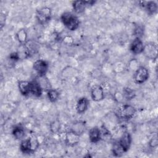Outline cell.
<instances>
[{
  "label": "cell",
  "instance_id": "7",
  "mask_svg": "<svg viewBox=\"0 0 158 158\" xmlns=\"http://www.w3.org/2000/svg\"><path fill=\"white\" fill-rule=\"evenodd\" d=\"M157 51L158 47L157 44L154 42H151L144 44L143 53L147 58L155 60L157 58Z\"/></svg>",
  "mask_w": 158,
  "mask_h": 158
},
{
  "label": "cell",
  "instance_id": "19",
  "mask_svg": "<svg viewBox=\"0 0 158 158\" xmlns=\"http://www.w3.org/2000/svg\"><path fill=\"white\" fill-rule=\"evenodd\" d=\"M12 134L16 139H22L24 138L25 135V128L22 125L15 126L12 131Z\"/></svg>",
  "mask_w": 158,
  "mask_h": 158
},
{
  "label": "cell",
  "instance_id": "9",
  "mask_svg": "<svg viewBox=\"0 0 158 158\" xmlns=\"http://www.w3.org/2000/svg\"><path fill=\"white\" fill-rule=\"evenodd\" d=\"M144 44L139 37H135L130 45V50L134 54H142L144 51Z\"/></svg>",
  "mask_w": 158,
  "mask_h": 158
},
{
  "label": "cell",
  "instance_id": "11",
  "mask_svg": "<svg viewBox=\"0 0 158 158\" xmlns=\"http://www.w3.org/2000/svg\"><path fill=\"white\" fill-rule=\"evenodd\" d=\"M80 136L70 130H69L65 133L64 142L65 143L70 146H73L77 144L80 141Z\"/></svg>",
  "mask_w": 158,
  "mask_h": 158
},
{
  "label": "cell",
  "instance_id": "2",
  "mask_svg": "<svg viewBox=\"0 0 158 158\" xmlns=\"http://www.w3.org/2000/svg\"><path fill=\"white\" fill-rule=\"evenodd\" d=\"M62 24L69 30L75 31L80 26V20L77 15L70 12H65L60 16Z\"/></svg>",
  "mask_w": 158,
  "mask_h": 158
},
{
  "label": "cell",
  "instance_id": "16",
  "mask_svg": "<svg viewBox=\"0 0 158 158\" xmlns=\"http://www.w3.org/2000/svg\"><path fill=\"white\" fill-rule=\"evenodd\" d=\"M43 89L37 80L31 81V95L40 98L43 93Z\"/></svg>",
  "mask_w": 158,
  "mask_h": 158
},
{
  "label": "cell",
  "instance_id": "1",
  "mask_svg": "<svg viewBox=\"0 0 158 158\" xmlns=\"http://www.w3.org/2000/svg\"><path fill=\"white\" fill-rule=\"evenodd\" d=\"M39 141L35 135H32L22 140L20 144V150L23 154H31L35 152L39 147Z\"/></svg>",
  "mask_w": 158,
  "mask_h": 158
},
{
  "label": "cell",
  "instance_id": "3",
  "mask_svg": "<svg viewBox=\"0 0 158 158\" xmlns=\"http://www.w3.org/2000/svg\"><path fill=\"white\" fill-rule=\"evenodd\" d=\"M136 112V108L130 105L125 104L121 106L117 110L116 115L118 118L123 120H129L135 115Z\"/></svg>",
  "mask_w": 158,
  "mask_h": 158
},
{
  "label": "cell",
  "instance_id": "23",
  "mask_svg": "<svg viewBox=\"0 0 158 158\" xmlns=\"http://www.w3.org/2000/svg\"><path fill=\"white\" fill-rule=\"evenodd\" d=\"M124 154L118 142L114 144L112 147V154L115 157H120Z\"/></svg>",
  "mask_w": 158,
  "mask_h": 158
},
{
  "label": "cell",
  "instance_id": "22",
  "mask_svg": "<svg viewBox=\"0 0 158 158\" xmlns=\"http://www.w3.org/2000/svg\"><path fill=\"white\" fill-rule=\"evenodd\" d=\"M136 96L135 91L128 87H125L123 89V96L127 100H131L133 99Z\"/></svg>",
  "mask_w": 158,
  "mask_h": 158
},
{
  "label": "cell",
  "instance_id": "18",
  "mask_svg": "<svg viewBox=\"0 0 158 158\" xmlns=\"http://www.w3.org/2000/svg\"><path fill=\"white\" fill-rule=\"evenodd\" d=\"M86 4L85 1H74L72 2V7L73 11L76 14H81L85 12L86 7Z\"/></svg>",
  "mask_w": 158,
  "mask_h": 158
},
{
  "label": "cell",
  "instance_id": "15",
  "mask_svg": "<svg viewBox=\"0 0 158 158\" xmlns=\"http://www.w3.org/2000/svg\"><path fill=\"white\" fill-rule=\"evenodd\" d=\"M89 106V100L86 97L80 98L76 104V110L78 114H82L85 113Z\"/></svg>",
  "mask_w": 158,
  "mask_h": 158
},
{
  "label": "cell",
  "instance_id": "5",
  "mask_svg": "<svg viewBox=\"0 0 158 158\" xmlns=\"http://www.w3.org/2000/svg\"><path fill=\"white\" fill-rule=\"evenodd\" d=\"M149 77V72L144 66H139L135 71L133 80L135 83L141 85L145 83Z\"/></svg>",
  "mask_w": 158,
  "mask_h": 158
},
{
  "label": "cell",
  "instance_id": "20",
  "mask_svg": "<svg viewBox=\"0 0 158 158\" xmlns=\"http://www.w3.org/2000/svg\"><path fill=\"white\" fill-rule=\"evenodd\" d=\"M16 38L20 44H25L28 41V34L25 29H19L15 34Z\"/></svg>",
  "mask_w": 158,
  "mask_h": 158
},
{
  "label": "cell",
  "instance_id": "6",
  "mask_svg": "<svg viewBox=\"0 0 158 158\" xmlns=\"http://www.w3.org/2000/svg\"><path fill=\"white\" fill-rule=\"evenodd\" d=\"M33 69L38 77H44L48 71L49 64L44 59H37L33 64Z\"/></svg>",
  "mask_w": 158,
  "mask_h": 158
},
{
  "label": "cell",
  "instance_id": "12",
  "mask_svg": "<svg viewBox=\"0 0 158 158\" xmlns=\"http://www.w3.org/2000/svg\"><path fill=\"white\" fill-rule=\"evenodd\" d=\"M89 139L92 143H97L102 139L101 128L97 126L93 127L89 130Z\"/></svg>",
  "mask_w": 158,
  "mask_h": 158
},
{
  "label": "cell",
  "instance_id": "24",
  "mask_svg": "<svg viewBox=\"0 0 158 158\" xmlns=\"http://www.w3.org/2000/svg\"><path fill=\"white\" fill-rule=\"evenodd\" d=\"M148 144H149V146L151 148H156L157 146V145H158V139H157V136L152 138L150 139V141H149Z\"/></svg>",
  "mask_w": 158,
  "mask_h": 158
},
{
  "label": "cell",
  "instance_id": "17",
  "mask_svg": "<svg viewBox=\"0 0 158 158\" xmlns=\"http://www.w3.org/2000/svg\"><path fill=\"white\" fill-rule=\"evenodd\" d=\"M85 123L83 121H76L75 122H73L69 130L79 135L80 136H81L83 133L85 131Z\"/></svg>",
  "mask_w": 158,
  "mask_h": 158
},
{
  "label": "cell",
  "instance_id": "13",
  "mask_svg": "<svg viewBox=\"0 0 158 158\" xmlns=\"http://www.w3.org/2000/svg\"><path fill=\"white\" fill-rule=\"evenodd\" d=\"M140 6L145 9L149 15H154L157 12L158 6L156 2L154 1H140Z\"/></svg>",
  "mask_w": 158,
  "mask_h": 158
},
{
  "label": "cell",
  "instance_id": "27",
  "mask_svg": "<svg viewBox=\"0 0 158 158\" xmlns=\"http://www.w3.org/2000/svg\"><path fill=\"white\" fill-rule=\"evenodd\" d=\"M86 2V6H92L93 5H94V4L96 2V1H93V0H91V1H85Z\"/></svg>",
  "mask_w": 158,
  "mask_h": 158
},
{
  "label": "cell",
  "instance_id": "4",
  "mask_svg": "<svg viewBox=\"0 0 158 158\" xmlns=\"http://www.w3.org/2000/svg\"><path fill=\"white\" fill-rule=\"evenodd\" d=\"M52 17V10L45 6L38 9L36 12V19L40 25H45L49 22Z\"/></svg>",
  "mask_w": 158,
  "mask_h": 158
},
{
  "label": "cell",
  "instance_id": "21",
  "mask_svg": "<svg viewBox=\"0 0 158 158\" xmlns=\"http://www.w3.org/2000/svg\"><path fill=\"white\" fill-rule=\"evenodd\" d=\"M60 96V93L57 89L54 88H50L47 91V97L49 101L51 102H56Z\"/></svg>",
  "mask_w": 158,
  "mask_h": 158
},
{
  "label": "cell",
  "instance_id": "25",
  "mask_svg": "<svg viewBox=\"0 0 158 158\" xmlns=\"http://www.w3.org/2000/svg\"><path fill=\"white\" fill-rule=\"evenodd\" d=\"M9 59H10L11 60L14 61V62H17V61L20 60L17 51L12 52V53L9 55Z\"/></svg>",
  "mask_w": 158,
  "mask_h": 158
},
{
  "label": "cell",
  "instance_id": "10",
  "mask_svg": "<svg viewBox=\"0 0 158 158\" xmlns=\"http://www.w3.org/2000/svg\"><path fill=\"white\" fill-rule=\"evenodd\" d=\"M91 98L93 101L99 102L104 99V91L103 88L99 85L93 86L91 89Z\"/></svg>",
  "mask_w": 158,
  "mask_h": 158
},
{
  "label": "cell",
  "instance_id": "14",
  "mask_svg": "<svg viewBox=\"0 0 158 158\" xmlns=\"http://www.w3.org/2000/svg\"><path fill=\"white\" fill-rule=\"evenodd\" d=\"M18 88L20 94L23 96L31 95V81L20 80L18 81Z\"/></svg>",
  "mask_w": 158,
  "mask_h": 158
},
{
  "label": "cell",
  "instance_id": "26",
  "mask_svg": "<svg viewBox=\"0 0 158 158\" xmlns=\"http://www.w3.org/2000/svg\"><path fill=\"white\" fill-rule=\"evenodd\" d=\"M6 20V17L5 14L1 13V15H0V26H1V29H2L3 28V27L5 25Z\"/></svg>",
  "mask_w": 158,
  "mask_h": 158
},
{
  "label": "cell",
  "instance_id": "8",
  "mask_svg": "<svg viewBox=\"0 0 158 158\" xmlns=\"http://www.w3.org/2000/svg\"><path fill=\"white\" fill-rule=\"evenodd\" d=\"M123 152L125 153L128 151L130 149L131 143H132V138L130 133L128 131H125L122 136H120L119 140L117 141Z\"/></svg>",
  "mask_w": 158,
  "mask_h": 158
}]
</instances>
